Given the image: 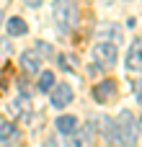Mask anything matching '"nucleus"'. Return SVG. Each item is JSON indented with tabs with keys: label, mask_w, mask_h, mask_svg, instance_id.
I'll return each instance as SVG.
<instances>
[{
	"label": "nucleus",
	"mask_w": 142,
	"mask_h": 147,
	"mask_svg": "<svg viewBox=\"0 0 142 147\" xmlns=\"http://www.w3.org/2000/svg\"><path fill=\"white\" fill-rule=\"evenodd\" d=\"M26 5L28 8H36V5H41V0H26Z\"/></svg>",
	"instance_id": "nucleus-15"
},
{
	"label": "nucleus",
	"mask_w": 142,
	"mask_h": 147,
	"mask_svg": "<svg viewBox=\"0 0 142 147\" xmlns=\"http://www.w3.org/2000/svg\"><path fill=\"white\" fill-rule=\"evenodd\" d=\"M0 23H3V13H0Z\"/></svg>",
	"instance_id": "nucleus-17"
},
{
	"label": "nucleus",
	"mask_w": 142,
	"mask_h": 147,
	"mask_svg": "<svg viewBox=\"0 0 142 147\" xmlns=\"http://www.w3.org/2000/svg\"><path fill=\"white\" fill-rule=\"evenodd\" d=\"M54 21H57V28L62 34L72 31L80 21V8L75 0H57L54 3Z\"/></svg>",
	"instance_id": "nucleus-2"
},
{
	"label": "nucleus",
	"mask_w": 142,
	"mask_h": 147,
	"mask_svg": "<svg viewBox=\"0 0 142 147\" xmlns=\"http://www.w3.org/2000/svg\"><path fill=\"white\" fill-rule=\"evenodd\" d=\"M98 36H101V41H122V28L116 26V23H103V26H98Z\"/></svg>",
	"instance_id": "nucleus-7"
},
{
	"label": "nucleus",
	"mask_w": 142,
	"mask_h": 147,
	"mask_svg": "<svg viewBox=\"0 0 142 147\" xmlns=\"http://www.w3.org/2000/svg\"><path fill=\"white\" fill-rule=\"evenodd\" d=\"M5 49H8V44H5V41H3V44H0V54H3V52H5Z\"/></svg>",
	"instance_id": "nucleus-16"
},
{
	"label": "nucleus",
	"mask_w": 142,
	"mask_h": 147,
	"mask_svg": "<svg viewBox=\"0 0 142 147\" xmlns=\"http://www.w3.org/2000/svg\"><path fill=\"white\" fill-rule=\"evenodd\" d=\"M18 137H21V132H18L16 124H10V121H0V145H3V147H13L16 142H18Z\"/></svg>",
	"instance_id": "nucleus-6"
},
{
	"label": "nucleus",
	"mask_w": 142,
	"mask_h": 147,
	"mask_svg": "<svg viewBox=\"0 0 142 147\" xmlns=\"http://www.w3.org/2000/svg\"><path fill=\"white\" fill-rule=\"evenodd\" d=\"M5 26H8V34H10V36H23V34L28 31L26 21H23V18H18V16H16V18H8V23H5Z\"/></svg>",
	"instance_id": "nucleus-10"
},
{
	"label": "nucleus",
	"mask_w": 142,
	"mask_h": 147,
	"mask_svg": "<svg viewBox=\"0 0 142 147\" xmlns=\"http://www.w3.org/2000/svg\"><path fill=\"white\" fill-rule=\"evenodd\" d=\"M21 67H23L26 72H39V70H41V57H39L36 52H23V54H21Z\"/></svg>",
	"instance_id": "nucleus-9"
},
{
	"label": "nucleus",
	"mask_w": 142,
	"mask_h": 147,
	"mask_svg": "<svg viewBox=\"0 0 142 147\" xmlns=\"http://www.w3.org/2000/svg\"><path fill=\"white\" fill-rule=\"evenodd\" d=\"M116 96V83L114 80H101L96 88H93V98L98 101V103H106V101H111Z\"/></svg>",
	"instance_id": "nucleus-5"
},
{
	"label": "nucleus",
	"mask_w": 142,
	"mask_h": 147,
	"mask_svg": "<svg viewBox=\"0 0 142 147\" xmlns=\"http://www.w3.org/2000/svg\"><path fill=\"white\" fill-rule=\"evenodd\" d=\"M93 57H96V62L98 65H114L116 62V44H111V41H98L96 47H93Z\"/></svg>",
	"instance_id": "nucleus-3"
},
{
	"label": "nucleus",
	"mask_w": 142,
	"mask_h": 147,
	"mask_svg": "<svg viewBox=\"0 0 142 147\" xmlns=\"http://www.w3.org/2000/svg\"><path fill=\"white\" fill-rule=\"evenodd\" d=\"M135 93H137V98H142V80L135 83Z\"/></svg>",
	"instance_id": "nucleus-14"
},
{
	"label": "nucleus",
	"mask_w": 142,
	"mask_h": 147,
	"mask_svg": "<svg viewBox=\"0 0 142 147\" xmlns=\"http://www.w3.org/2000/svg\"><path fill=\"white\" fill-rule=\"evenodd\" d=\"M111 142L119 147H135L137 142V124L132 111H122L116 124H111Z\"/></svg>",
	"instance_id": "nucleus-1"
},
{
	"label": "nucleus",
	"mask_w": 142,
	"mask_h": 147,
	"mask_svg": "<svg viewBox=\"0 0 142 147\" xmlns=\"http://www.w3.org/2000/svg\"><path fill=\"white\" fill-rule=\"evenodd\" d=\"M70 101H72V88H70L67 83H60V85H54V88H52V106L65 109Z\"/></svg>",
	"instance_id": "nucleus-4"
},
{
	"label": "nucleus",
	"mask_w": 142,
	"mask_h": 147,
	"mask_svg": "<svg viewBox=\"0 0 142 147\" xmlns=\"http://www.w3.org/2000/svg\"><path fill=\"white\" fill-rule=\"evenodd\" d=\"M54 124H57V132H62V134H72L78 129V119L75 116H60Z\"/></svg>",
	"instance_id": "nucleus-11"
},
{
	"label": "nucleus",
	"mask_w": 142,
	"mask_h": 147,
	"mask_svg": "<svg viewBox=\"0 0 142 147\" xmlns=\"http://www.w3.org/2000/svg\"><path fill=\"white\" fill-rule=\"evenodd\" d=\"M67 147H91V137H88V134H75V137L67 142Z\"/></svg>",
	"instance_id": "nucleus-13"
},
{
	"label": "nucleus",
	"mask_w": 142,
	"mask_h": 147,
	"mask_svg": "<svg viewBox=\"0 0 142 147\" xmlns=\"http://www.w3.org/2000/svg\"><path fill=\"white\" fill-rule=\"evenodd\" d=\"M127 67L129 70H142V39H137L127 54Z\"/></svg>",
	"instance_id": "nucleus-8"
},
{
	"label": "nucleus",
	"mask_w": 142,
	"mask_h": 147,
	"mask_svg": "<svg viewBox=\"0 0 142 147\" xmlns=\"http://www.w3.org/2000/svg\"><path fill=\"white\" fill-rule=\"evenodd\" d=\"M36 88H39L41 93L52 90V88H54V75H52L49 70H44V72H41V78H39V83H36Z\"/></svg>",
	"instance_id": "nucleus-12"
},
{
	"label": "nucleus",
	"mask_w": 142,
	"mask_h": 147,
	"mask_svg": "<svg viewBox=\"0 0 142 147\" xmlns=\"http://www.w3.org/2000/svg\"><path fill=\"white\" fill-rule=\"evenodd\" d=\"M140 124H142V119H140Z\"/></svg>",
	"instance_id": "nucleus-18"
}]
</instances>
